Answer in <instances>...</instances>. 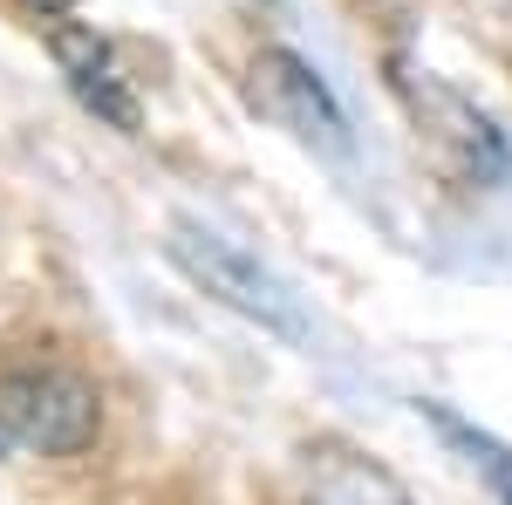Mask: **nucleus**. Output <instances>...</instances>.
I'll return each instance as SVG.
<instances>
[{"label":"nucleus","instance_id":"nucleus-1","mask_svg":"<svg viewBox=\"0 0 512 505\" xmlns=\"http://www.w3.org/2000/svg\"><path fill=\"white\" fill-rule=\"evenodd\" d=\"M164 253L185 267L192 287H205L212 301H226V308L246 314V321H260L267 335H280V342H315V321H308V308H301V294H294L260 253L233 246L226 233H205V226H192V219L171 226Z\"/></svg>","mask_w":512,"mask_h":505},{"label":"nucleus","instance_id":"nucleus-2","mask_svg":"<svg viewBox=\"0 0 512 505\" xmlns=\"http://www.w3.org/2000/svg\"><path fill=\"white\" fill-rule=\"evenodd\" d=\"M0 424L14 430L28 451H41V458H76L103 430V396L76 369L35 362V369H14L0 383Z\"/></svg>","mask_w":512,"mask_h":505},{"label":"nucleus","instance_id":"nucleus-3","mask_svg":"<svg viewBox=\"0 0 512 505\" xmlns=\"http://www.w3.org/2000/svg\"><path fill=\"white\" fill-rule=\"evenodd\" d=\"M396 96L410 103L417 144H431V157L451 171V178H465V185H499V178L512 171L506 137H499L492 117H485L478 103H465L458 89H444L437 76H417V69L396 62Z\"/></svg>","mask_w":512,"mask_h":505},{"label":"nucleus","instance_id":"nucleus-4","mask_svg":"<svg viewBox=\"0 0 512 505\" xmlns=\"http://www.w3.org/2000/svg\"><path fill=\"white\" fill-rule=\"evenodd\" d=\"M246 103L274 123V130L315 144V151H335V157L349 151V117H342V103L328 96V82H321L294 48H260V55H253V69H246Z\"/></svg>","mask_w":512,"mask_h":505},{"label":"nucleus","instance_id":"nucleus-5","mask_svg":"<svg viewBox=\"0 0 512 505\" xmlns=\"http://www.w3.org/2000/svg\"><path fill=\"white\" fill-rule=\"evenodd\" d=\"M301 499L308 505H417L396 485L390 465H376L369 451H355L342 437L301 444Z\"/></svg>","mask_w":512,"mask_h":505},{"label":"nucleus","instance_id":"nucleus-6","mask_svg":"<svg viewBox=\"0 0 512 505\" xmlns=\"http://www.w3.org/2000/svg\"><path fill=\"white\" fill-rule=\"evenodd\" d=\"M48 55H55V69L69 76V89H76V96H82V103H89V110H96L103 123H117V130H137V96L123 89L117 55H110V41L96 35V28L48 14Z\"/></svg>","mask_w":512,"mask_h":505},{"label":"nucleus","instance_id":"nucleus-7","mask_svg":"<svg viewBox=\"0 0 512 505\" xmlns=\"http://www.w3.org/2000/svg\"><path fill=\"white\" fill-rule=\"evenodd\" d=\"M417 410H424L437 437H444V444H451V451H458V458H465V465L492 485V499L512 505V444H499L492 430L465 424V417H458V410H444V403H417Z\"/></svg>","mask_w":512,"mask_h":505},{"label":"nucleus","instance_id":"nucleus-8","mask_svg":"<svg viewBox=\"0 0 512 505\" xmlns=\"http://www.w3.org/2000/svg\"><path fill=\"white\" fill-rule=\"evenodd\" d=\"M21 7H35L41 21H48V14H69V7H76V0H21Z\"/></svg>","mask_w":512,"mask_h":505},{"label":"nucleus","instance_id":"nucleus-9","mask_svg":"<svg viewBox=\"0 0 512 505\" xmlns=\"http://www.w3.org/2000/svg\"><path fill=\"white\" fill-rule=\"evenodd\" d=\"M7 444H14V430H7V424H0V458H7Z\"/></svg>","mask_w":512,"mask_h":505}]
</instances>
